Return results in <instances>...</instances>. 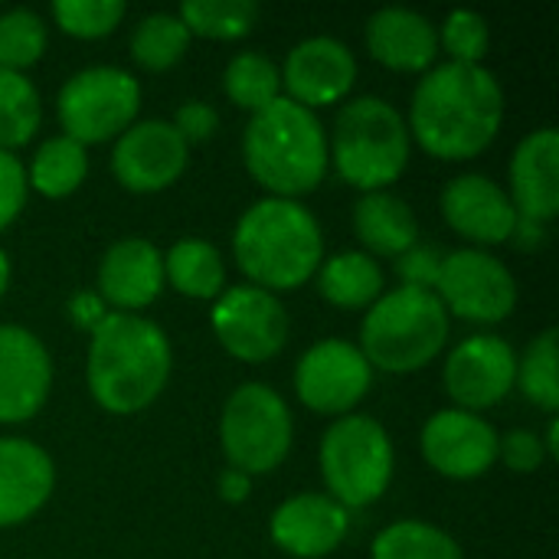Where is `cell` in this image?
<instances>
[{"instance_id":"cell-1","label":"cell","mask_w":559,"mask_h":559,"mask_svg":"<svg viewBox=\"0 0 559 559\" xmlns=\"http://www.w3.org/2000/svg\"><path fill=\"white\" fill-rule=\"evenodd\" d=\"M504 124V88L485 66L442 62L423 72L406 128L436 160H472L488 151Z\"/></svg>"},{"instance_id":"cell-2","label":"cell","mask_w":559,"mask_h":559,"mask_svg":"<svg viewBox=\"0 0 559 559\" xmlns=\"http://www.w3.org/2000/svg\"><path fill=\"white\" fill-rule=\"evenodd\" d=\"M174 350L160 324L111 311L88 334L85 380L92 400L111 416L144 413L167 390Z\"/></svg>"},{"instance_id":"cell-3","label":"cell","mask_w":559,"mask_h":559,"mask_svg":"<svg viewBox=\"0 0 559 559\" xmlns=\"http://www.w3.org/2000/svg\"><path fill=\"white\" fill-rule=\"evenodd\" d=\"M233 259L249 285L272 295L295 292L324 262V229L301 200L262 197L233 229Z\"/></svg>"},{"instance_id":"cell-4","label":"cell","mask_w":559,"mask_h":559,"mask_svg":"<svg viewBox=\"0 0 559 559\" xmlns=\"http://www.w3.org/2000/svg\"><path fill=\"white\" fill-rule=\"evenodd\" d=\"M242 160L249 177L269 197L301 200L328 177V131L311 108L282 95L269 108L249 115Z\"/></svg>"},{"instance_id":"cell-5","label":"cell","mask_w":559,"mask_h":559,"mask_svg":"<svg viewBox=\"0 0 559 559\" xmlns=\"http://www.w3.org/2000/svg\"><path fill=\"white\" fill-rule=\"evenodd\" d=\"M413 138L403 111L377 95L341 105L328 134V157L344 183L377 193L390 190L409 167Z\"/></svg>"},{"instance_id":"cell-6","label":"cell","mask_w":559,"mask_h":559,"mask_svg":"<svg viewBox=\"0 0 559 559\" xmlns=\"http://www.w3.org/2000/svg\"><path fill=\"white\" fill-rule=\"evenodd\" d=\"M449 331L452 318L436 292L400 285L367 308L357 347L373 370L403 377L429 367L445 350Z\"/></svg>"},{"instance_id":"cell-7","label":"cell","mask_w":559,"mask_h":559,"mask_svg":"<svg viewBox=\"0 0 559 559\" xmlns=\"http://www.w3.org/2000/svg\"><path fill=\"white\" fill-rule=\"evenodd\" d=\"M318 465L324 478V495H331L341 508L360 511L377 504L396 472V452L390 432L364 413H350L334 419L318 449Z\"/></svg>"},{"instance_id":"cell-8","label":"cell","mask_w":559,"mask_h":559,"mask_svg":"<svg viewBox=\"0 0 559 559\" xmlns=\"http://www.w3.org/2000/svg\"><path fill=\"white\" fill-rule=\"evenodd\" d=\"M295 442V419L278 390L249 380L239 383L219 416V445L229 468L259 478L285 465Z\"/></svg>"},{"instance_id":"cell-9","label":"cell","mask_w":559,"mask_h":559,"mask_svg":"<svg viewBox=\"0 0 559 559\" xmlns=\"http://www.w3.org/2000/svg\"><path fill=\"white\" fill-rule=\"evenodd\" d=\"M141 111V82L121 66H88L66 79L56 95L62 134L82 147L121 138Z\"/></svg>"},{"instance_id":"cell-10","label":"cell","mask_w":559,"mask_h":559,"mask_svg":"<svg viewBox=\"0 0 559 559\" xmlns=\"http://www.w3.org/2000/svg\"><path fill=\"white\" fill-rule=\"evenodd\" d=\"M436 298L449 318H462L468 324H501L518 308V278L488 249L465 246L445 252Z\"/></svg>"},{"instance_id":"cell-11","label":"cell","mask_w":559,"mask_h":559,"mask_svg":"<svg viewBox=\"0 0 559 559\" xmlns=\"http://www.w3.org/2000/svg\"><path fill=\"white\" fill-rule=\"evenodd\" d=\"M219 347L242 364H269L288 344V311L278 295L255 285H233L210 308Z\"/></svg>"},{"instance_id":"cell-12","label":"cell","mask_w":559,"mask_h":559,"mask_svg":"<svg viewBox=\"0 0 559 559\" xmlns=\"http://www.w3.org/2000/svg\"><path fill=\"white\" fill-rule=\"evenodd\" d=\"M373 367L357 344L328 337L311 344L295 367V393L318 416H350L370 393Z\"/></svg>"},{"instance_id":"cell-13","label":"cell","mask_w":559,"mask_h":559,"mask_svg":"<svg viewBox=\"0 0 559 559\" xmlns=\"http://www.w3.org/2000/svg\"><path fill=\"white\" fill-rule=\"evenodd\" d=\"M518 377V350L498 334H472L452 347L442 383L455 409L485 413L508 400Z\"/></svg>"},{"instance_id":"cell-14","label":"cell","mask_w":559,"mask_h":559,"mask_svg":"<svg viewBox=\"0 0 559 559\" xmlns=\"http://www.w3.org/2000/svg\"><path fill=\"white\" fill-rule=\"evenodd\" d=\"M498 442L501 436L485 416L455 406L429 416L419 432L423 459L432 472L452 481H475L488 475L498 465Z\"/></svg>"},{"instance_id":"cell-15","label":"cell","mask_w":559,"mask_h":559,"mask_svg":"<svg viewBox=\"0 0 559 559\" xmlns=\"http://www.w3.org/2000/svg\"><path fill=\"white\" fill-rule=\"evenodd\" d=\"M190 160V144L170 121L144 118L115 138L111 174L128 193H160L174 187Z\"/></svg>"},{"instance_id":"cell-16","label":"cell","mask_w":559,"mask_h":559,"mask_svg":"<svg viewBox=\"0 0 559 559\" xmlns=\"http://www.w3.org/2000/svg\"><path fill=\"white\" fill-rule=\"evenodd\" d=\"M282 88L301 108H324L337 105L350 95L357 82V59L347 43L337 36H308L285 56Z\"/></svg>"},{"instance_id":"cell-17","label":"cell","mask_w":559,"mask_h":559,"mask_svg":"<svg viewBox=\"0 0 559 559\" xmlns=\"http://www.w3.org/2000/svg\"><path fill=\"white\" fill-rule=\"evenodd\" d=\"M52 357L20 324H0V426L29 423L49 400Z\"/></svg>"},{"instance_id":"cell-18","label":"cell","mask_w":559,"mask_h":559,"mask_svg":"<svg viewBox=\"0 0 559 559\" xmlns=\"http://www.w3.org/2000/svg\"><path fill=\"white\" fill-rule=\"evenodd\" d=\"M439 210L445 223L472 242V249H488L511 242L518 226V210L501 183L485 174H462L445 183Z\"/></svg>"},{"instance_id":"cell-19","label":"cell","mask_w":559,"mask_h":559,"mask_svg":"<svg viewBox=\"0 0 559 559\" xmlns=\"http://www.w3.org/2000/svg\"><path fill=\"white\" fill-rule=\"evenodd\" d=\"M350 531V511L324 491L285 498L269 521V534L282 554L295 559L331 557Z\"/></svg>"},{"instance_id":"cell-20","label":"cell","mask_w":559,"mask_h":559,"mask_svg":"<svg viewBox=\"0 0 559 559\" xmlns=\"http://www.w3.org/2000/svg\"><path fill=\"white\" fill-rule=\"evenodd\" d=\"M164 292V252L141 236L118 239L98 262V295L111 311L138 314Z\"/></svg>"},{"instance_id":"cell-21","label":"cell","mask_w":559,"mask_h":559,"mask_svg":"<svg viewBox=\"0 0 559 559\" xmlns=\"http://www.w3.org/2000/svg\"><path fill=\"white\" fill-rule=\"evenodd\" d=\"M56 488L49 452L23 436H0V531L36 518Z\"/></svg>"},{"instance_id":"cell-22","label":"cell","mask_w":559,"mask_h":559,"mask_svg":"<svg viewBox=\"0 0 559 559\" xmlns=\"http://www.w3.org/2000/svg\"><path fill=\"white\" fill-rule=\"evenodd\" d=\"M508 197L521 219L550 223L559 213V131L537 128L514 147Z\"/></svg>"},{"instance_id":"cell-23","label":"cell","mask_w":559,"mask_h":559,"mask_svg":"<svg viewBox=\"0 0 559 559\" xmlns=\"http://www.w3.org/2000/svg\"><path fill=\"white\" fill-rule=\"evenodd\" d=\"M367 52L393 72H429L439 59V29L409 7H383L367 16Z\"/></svg>"},{"instance_id":"cell-24","label":"cell","mask_w":559,"mask_h":559,"mask_svg":"<svg viewBox=\"0 0 559 559\" xmlns=\"http://www.w3.org/2000/svg\"><path fill=\"white\" fill-rule=\"evenodd\" d=\"M354 236L360 239V252L373 259H400L406 249L419 242V219L413 206L390 193H364L354 206Z\"/></svg>"},{"instance_id":"cell-25","label":"cell","mask_w":559,"mask_h":559,"mask_svg":"<svg viewBox=\"0 0 559 559\" xmlns=\"http://www.w3.org/2000/svg\"><path fill=\"white\" fill-rule=\"evenodd\" d=\"M314 282L318 295L341 311H367L386 292L380 262L360 249H347L324 259L314 272Z\"/></svg>"},{"instance_id":"cell-26","label":"cell","mask_w":559,"mask_h":559,"mask_svg":"<svg viewBox=\"0 0 559 559\" xmlns=\"http://www.w3.org/2000/svg\"><path fill=\"white\" fill-rule=\"evenodd\" d=\"M164 282L183 298L216 301L226 288V265L213 242L206 239H177L164 255Z\"/></svg>"},{"instance_id":"cell-27","label":"cell","mask_w":559,"mask_h":559,"mask_svg":"<svg viewBox=\"0 0 559 559\" xmlns=\"http://www.w3.org/2000/svg\"><path fill=\"white\" fill-rule=\"evenodd\" d=\"M23 170L29 190H36L46 200H66L88 177V147H82L66 134L46 138Z\"/></svg>"},{"instance_id":"cell-28","label":"cell","mask_w":559,"mask_h":559,"mask_svg":"<svg viewBox=\"0 0 559 559\" xmlns=\"http://www.w3.org/2000/svg\"><path fill=\"white\" fill-rule=\"evenodd\" d=\"M223 92L236 108L255 115V111H262V108H269L272 102L282 98V72L265 52L246 49V52H236L226 62Z\"/></svg>"},{"instance_id":"cell-29","label":"cell","mask_w":559,"mask_h":559,"mask_svg":"<svg viewBox=\"0 0 559 559\" xmlns=\"http://www.w3.org/2000/svg\"><path fill=\"white\" fill-rule=\"evenodd\" d=\"M43 121V98L26 72L0 66V151L13 154L26 147Z\"/></svg>"},{"instance_id":"cell-30","label":"cell","mask_w":559,"mask_h":559,"mask_svg":"<svg viewBox=\"0 0 559 559\" xmlns=\"http://www.w3.org/2000/svg\"><path fill=\"white\" fill-rule=\"evenodd\" d=\"M370 559H465L459 540L429 521H396L373 537Z\"/></svg>"},{"instance_id":"cell-31","label":"cell","mask_w":559,"mask_h":559,"mask_svg":"<svg viewBox=\"0 0 559 559\" xmlns=\"http://www.w3.org/2000/svg\"><path fill=\"white\" fill-rule=\"evenodd\" d=\"M514 386L524 393L527 403H534L544 413L559 409V334L557 328L540 331L527 350L518 357V377Z\"/></svg>"},{"instance_id":"cell-32","label":"cell","mask_w":559,"mask_h":559,"mask_svg":"<svg viewBox=\"0 0 559 559\" xmlns=\"http://www.w3.org/2000/svg\"><path fill=\"white\" fill-rule=\"evenodd\" d=\"M190 39L193 36L177 13H147L131 33V59L147 72H167L187 56Z\"/></svg>"},{"instance_id":"cell-33","label":"cell","mask_w":559,"mask_h":559,"mask_svg":"<svg viewBox=\"0 0 559 559\" xmlns=\"http://www.w3.org/2000/svg\"><path fill=\"white\" fill-rule=\"evenodd\" d=\"M259 3L255 0H187L177 16L183 20L190 36L233 43L255 29L259 23Z\"/></svg>"},{"instance_id":"cell-34","label":"cell","mask_w":559,"mask_h":559,"mask_svg":"<svg viewBox=\"0 0 559 559\" xmlns=\"http://www.w3.org/2000/svg\"><path fill=\"white\" fill-rule=\"evenodd\" d=\"M49 26L29 7H10L0 13V66L13 72H26L46 52Z\"/></svg>"},{"instance_id":"cell-35","label":"cell","mask_w":559,"mask_h":559,"mask_svg":"<svg viewBox=\"0 0 559 559\" xmlns=\"http://www.w3.org/2000/svg\"><path fill=\"white\" fill-rule=\"evenodd\" d=\"M128 13L124 0H56L52 23L75 39H102L121 26Z\"/></svg>"},{"instance_id":"cell-36","label":"cell","mask_w":559,"mask_h":559,"mask_svg":"<svg viewBox=\"0 0 559 559\" xmlns=\"http://www.w3.org/2000/svg\"><path fill=\"white\" fill-rule=\"evenodd\" d=\"M436 29H439V52H445L449 62L485 66L488 46H491V26L481 13L452 10Z\"/></svg>"},{"instance_id":"cell-37","label":"cell","mask_w":559,"mask_h":559,"mask_svg":"<svg viewBox=\"0 0 559 559\" xmlns=\"http://www.w3.org/2000/svg\"><path fill=\"white\" fill-rule=\"evenodd\" d=\"M547 459L550 455L544 449V439L534 429H511L498 442V462H504L514 475H534L544 468Z\"/></svg>"},{"instance_id":"cell-38","label":"cell","mask_w":559,"mask_h":559,"mask_svg":"<svg viewBox=\"0 0 559 559\" xmlns=\"http://www.w3.org/2000/svg\"><path fill=\"white\" fill-rule=\"evenodd\" d=\"M442 259L445 252L436 249V246H413L406 249L400 259H396V275H400V285L406 288H426V292H436V282H439V272H442Z\"/></svg>"},{"instance_id":"cell-39","label":"cell","mask_w":559,"mask_h":559,"mask_svg":"<svg viewBox=\"0 0 559 559\" xmlns=\"http://www.w3.org/2000/svg\"><path fill=\"white\" fill-rule=\"evenodd\" d=\"M26 197H29V187H26V170L20 157L0 151V233L23 213Z\"/></svg>"},{"instance_id":"cell-40","label":"cell","mask_w":559,"mask_h":559,"mask_svg":"<svg viewBox=\"0 0 559 559\" xmlns=\"http://www.w3.org/2000/svg\"><path fill=\"white\" fill-rule=\"evenodd\" d=\"M170 124L177 128V134H180L187 144H203V141L213 138V131H216V124H219V115H216V108H213L210 102H203V98H187V102L177 108V115H174Z\"/></svg>"},{"instance_id":"cell-41","label":"cell","mask_w":559,"mask_h":559,"mask_svg":"<svg viewBox=\"0 0 559 559\" xmlns=\"http://www.w3.org/2000/svg\"><path fill=\"white\" fill-rule=\"evenodd\" d=\"M66 311H69V321H72L75 328L88 331V334L111 314V308L102 301V295H98V292H88V288L75 292V295L69 298Z\"/></svg>"},{"instance_id":"cell-42","label":"cell","mask_w":559,"mask_h":559,"mask_svg":"<svg viewBox=\"0 0 559 559\" xmlns=\"http://www.w3.org/2000/svg\"><path fill=\"white\" fill-rule=\"evenodd\" d=\"M216 491L226 504H246L249 495H252V478L236 472V468H226L216 481Z\"/></svg>"},{"instance_id":"cell-43","label":"cell","mask_w":559,"mask_h":559,"mask_svg":"<svg viewBox=\"0 0 559 559\" xmlns=\"http://www.w3.org/2000/svg\"><path fill=\"white\" fill-rule=\"evenodd\" d=\"M511 239H518L524 249H537V246H544V239H547V226L518 216V226H514V236H511Z\"/></svg>"},{"instance_id":"cell-44","label":"cell","mask_w":559,"mask_h":559,"mask_svg":"<svg viewBox=\"0 0 559 559\" xmlns=\"http://www.w3.org/2000/svg\"><path fill=\"white\" fill-rule=\"evenodd\" d=\"M10 278H13V265H10L7 249L0 246V298H3V295H7V288H10Z\"/></svg>"},{"instance_id":"cell-45","label":"cell","mask_w":559,"mask_h":559,"mask_svg":"<svg viewBox=\"0 0 559 559\" xmlns=\"http://www.w3.org/2000/svg\"><path fill=\"white\" fill-rule=\"evenodd\" d=\"M544 449H547V455H550V459H557L559 455V423L557 419H550V429H547Z\"/></svg>"}]
</instances>
